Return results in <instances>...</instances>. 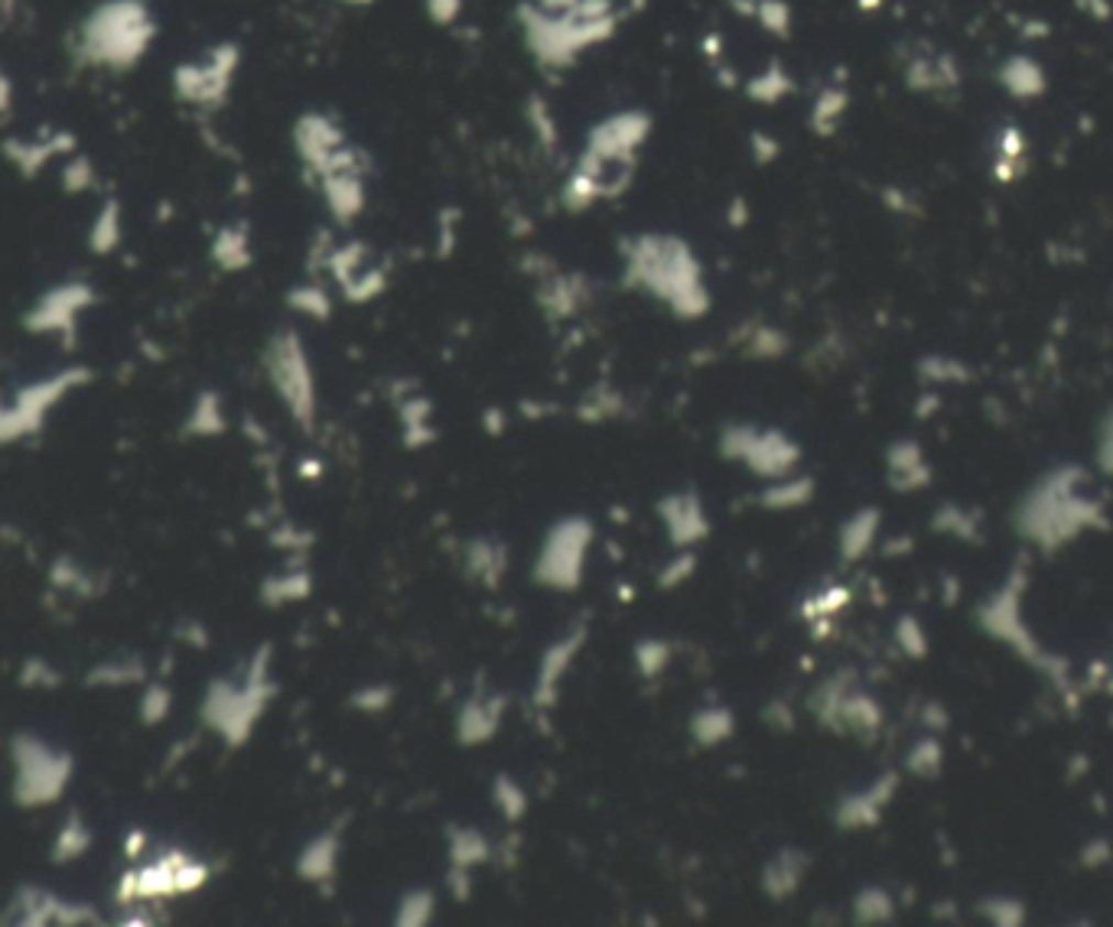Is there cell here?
Wrapping results in <instances>:
<instances>
[{
  "mask_svg": "<svg viewBox=\"0 0 1113 927\" xmlns=\"http://www.w3.org/2000/svg\"><path fill=\"white\" fill-rule=\"evenodd\" d=\"M626 284L664 300L684 319L710 309L701 264L691 244L674 234H638L626 244Z\"/></svg>",
  "mask_w": 1113,
  "mask_h": 927,
  "instance_id": "1",
  "label": "cell"
},
{
  "mask_svg": "<svg viewBox=\"0 0 1113 927\" xmlns=\"http://www.w3.org/2000/svg\"><path fill=\"white\" fill-rule=\"evenodd\" d=\"M267 375L277 387V394L284 397V404L290 407V413L310 427L313 413H317V394H313V372H310V358L304 352V342L297 332H280L271 349H267Z\"/></svg>",
  "mask_w": 1113,
  "mask_h": 927,
  "instance_id": "2",
  "label": "cell"
},
{
  "mask_svg": "<svg viewBox=\"0 0 1113 927\" xmlns=\"http://www.w3.org/2000/svg\"><path fill=\"white\" fill-rule=\"evenodd\" d=\"M593 541V525L586 518H566L556 521L548 534V541L538 553L535 563V580L551 589H576L583 580V563H586V547Z\"/></svg>",
  "mask_w": 1113,
  "mask_h": 927,
  "instance_id": "3",
  "label": "cell"
},
{
  "mask_svg": "<svg viewBox=\"0 0 1113 927\" xmlns=\"http://www.w3.org/2000/svg\"><path fill=\"white\" fill-rule=\"evenodd\" d=\"M151 36V23L144 10H134V3H118V13L104 16L98 13L88 23V46L95 49L98 59H118V63H131L134 53H141L147 46Z\"/></svg>",
  "mask_w": 1113,
  "mask_h": 927,
  "instance_id": "4",
  "label": "cell"
},
{
  "mask_svg": "<svg viewBox=\"0 0 1113 927\" xmlns=\"http://www.w3.org/2000/svg\"><path fill=\"white\" fill-rule=\"evenodd\" d=\"M658 515L668 528L671 543H677V547H694L710 534V525H707V515H704V505H701L697 492L664 495L658 501Z\"/></svg>",
  "mask_w": 1113,
  "mask_h": 927,
  "instance_id": "5",
  "label": "cell"
},
{
  "mask_svg": "<svg viewBox=\"0 0 1113 927\" xmlns=\"http://www.w3.org/2000/svg\"><path fill=\"white\" fill-rule=\"evenodd\" d=\"M235 49H216L202 66H189L183 69V95L199 101V104H212L225 95L229 81L235 76Z\"/></svg>",
  "mask_w": 1113,
  "mask_h": 927,
  "instance_id": "6",
  "label": "cell"
},
{
  "mask_svg": "<svg viewBox=\"0 0 1113 927\" xmlns=\"http://www.w3.org/2000/svg\"><path fill=\"white\" fill-rule=\"evenodd\" d=\"M583 641H586V628L580 625V628H573L566 638H560L556 644L548 648V654L541 658L538 687H535V703H538V706H544V709L554 706L556 684L563 681V674H566V667L573 664V658H576V651L583 648Z\"/></svg>",
  "mask_w": 1113,
  "mask_h": 927,
  "instance_id": "7",
  "label": "cell"
},
{
  "mask_svg": "<svg viewBox=\"0 0 1113 927\" xmlns=\"http://www.w3.org/2000/svg\"><path fill=\"white\" fill-rule=\"evenodd\" d=\"M797 460V446L779 430H759L746 460L742 463L749 465L756 475H765V478H779L785 475Z\"/></svg>",
  "mask_w": 1113,
  "mask_h": 927,
  "instance_id": "8",
  "label": "cell"
},
{
  "mask_svg": "<svg viewBox=\"0 0 1113 927\" xmlns=\"http://www.w3.org/2000/svg\"><path fill=\"white\" fill-rule=\"evenodd\" d=\"M502 713H505V699L502 696H473L460 716H456V739L463 746H478V742H488L502 722Z\"/></svg>",
  "mask_w": 1113,
  "mask_h": 927,
  "instance_id": "9",
  "label": "cell"
},
{
  "mask_svg": "<svg viewBox=\"0 0 1113 927\" xmlns=\"http://www.w3.org/2000/svg\"><path fill=\"white\" fill-rule=\"evenodd\" d=\"M804 856L797 850H782L772 862H765V872H762V889H765V895L769 898H785V895H792L797 889V882H801V875H804Z\"/></svg>",
  "mask_w": 1113,
  "mask_h": 927,
  "instance_id": "10",
  "label": "cell"
},
{
  "mask_svg": "<svg viewBox=\"0 0 1113 927\" xmlns=\"http://www.w3.org/2000/svg\"><path fill=\"white\" fill-rule=\"evenodd\" d=\"M732 729H736V716L726 706H704L691 716V736L704 749H714L719 742H726L732 736Z\"/></svg>",
  "mask_w": 1113,
  "mask_h": 927,
  "instance_id": "11",
  "label": "cell"
},
{
  "mask_svg": "<svg viewBox=\"0 0 1113 927\" xmlns=\"http://www.w3.org/2000/svg\"><path fill=\"white\" fill-rule=\"evenodd\" d=\"M335 859H339V837L335 834H322L307 850L300 852L297 872L307 882H326L335 872Z\"/></svg>",
  "mask_w": 1113,
  "mask_h": 927,
  "instance_id": "12",
  "label": "cell"
},
{
  "mask_svg": "<svg viewBox=\"0 0 1113 927\" xmlns=\"http://www.w3.org/2000/svg\"><path fill=\"white\" fill-rule=\"evenodd\" d=\"M488 843L478 830H470V827H453L450 830V865H463V869H473L478 862H488Z\"/></svg>",
  "mask_w": 1113,
  "mask_h": 927,
  "instance_id": "13",
  "label": "cell"
},
{
  "mask_svg": "<svg viewBox=\"0 0 1113 927\" xmlns=\"http://www.w3.org/2000/svg\"><path fill=\"white\" fill-rule=\"evenodd\" d=\"M811 498V478H775V485H769L762 492V508L769 511H785V508H797Z\"/></svg>",
  "mask_w": 1113,
  "mask_h": 927,
  "instance_id": "14",
  "label": "cell"
},
{
  "mask_svg": "<svg viewBox=\"0 0 1113 927\" xmlns=\"http://www.w3.org/2000/svg\"><path fill=\"white\" fill-rule=\"evenodd\" d=\"M505 563H508V556H505L502 547H492V543L485 541L470 543V573L478 576L485 586L498 583V573L505 570Z\"/></svg>",
  "mask_w": 1113,
  "mask_h": 927,
  "instance_id": "15",
  "label": "cell"
},
{
  "mask_svg": "<svg viewBox=\"0 0 1113 927\" xmlns=\"http://www.w3.org/2000/svg\"><path fill=\"white\" fill-rule=\"evenodd\" d=\"M433 908H437V902H433V892H427V889H410V892L400 898L395 925H404V927L427 925V922L433 918Z\"/></svg>",
  "mask_w": 1113,
  "mask_h": 927,
  "instance_id": "16",
  "label": "cell"
},
{
  "mask_svg": "<svg viewBox=\"0 0 1113 927\" xmlns=\"http://www.w3.org/2000/svg\"><path fill=\"white\" fill-rule=\"evenodd\" d=\"M671 664V644L661 638H644L636 644V667L641 677H658Z\"/></svg>",
  "mask_w": 1113,
  "mask_h": 927,
  "instance_id": "17",
  "label": "cell"
},
{
  "mask_svg": "<svg viewBox=\"0 0 1113 927\" xmlns=\"http://www.w3.org/2000/svg\"><path fill=\"white\" fill-rule=\"evenodd\" d=\"M495 804L502 807V814H505L508 820H521L525 810H528V794H525V787H521L518 781L498 774V777H495Z\"/></svg>",
  "mask_w": 1113,
  "mask_h": 927,
  "instance_id": "18",
  "label": "cell"
},
{
  "mask_svg": "<svg viewBox=\"0 0 1113 927\" xmlns=\"http://www.w3.org/2000/svg\"><path fill=\"white\" fill-rule=\"evenodd\" d=\"M756 433H759V427H749V423H732V427H726L723 437H719V453H723L726 460H746V453H749Z\"/></svg>",
  "mask_w": 1113,
  "mask_h": 927,
  "instance_id": "19",
  "label": "cell"
},
{
  "mask_svg": "<svg viewBox=\"0 0 1113 927\" xmlns=\"http://www.w3.org/2000/svg\"><path fill=\"white\" fill-rule=\"evenodd\" d=\"M694 566H697V556H694V550H681L664 570H661V576H658V586L661 589H674V586H681L684 580H691V573H694Z\"/></svg>",
  "mask_w": 1113,
  "mask_h": 927,
  "instance_id": "20",
  "label": "cell"
},
{
  "mask_svg": "<svg viewBox=\"0 0 1113 927\" xmlns=\"http://www.w3.org/2000/svg\"><path fill=\"white\" fill-rule=\"evenodd\" d=\"M746 349L752 355H759V358H779V352L785 349V342H782V335L775 329L762 325V329L752 332V339H746Z\"/></svg>",
  "mask_w": 1113,
  "mask_h": 927,
  "instance_id": "21",
  "label": "cell"
},
{
  "mask_svg": "<svg viewBox=\"0 0 1113 927\" xmlns=\"http://www.w3.org/2000/svg\"><path fill=\"white\" fill-rule=\"evenodd\" d=\"M216 254L229 264V267H241L247 264V241L241 232H225L222 241L216 244Z\"/></svg>",
  "mask_w": 1113,
  "mask_h": 927,
  "instance_id": "22",
  "label": "cell"
},
{
  "mask_svg": "<svg viewBox=\"0 0 1113 927\" xmlns=\"http://www.w3.org/2000/svg\"><path fill=\"white\" fill-rule=\"evenodd\" d=\"M392 696H395L392 687H382V684L375 687V684H372V687H362L359 694H352V706H355V709H365V713H382V709L392 703Z\"/></svg>",
  "mask_w": 1113,
  "mask_h": 927,
  "instance_id": "23",
  "label": "cell"
},
{
  "mask_svg": "<svg viewBox=\"0 0 1113 927\" xmlns=\"http://www.w3.org/2000/svg\"><path fill=\"white\" fill-rule=\"evenodd\" d=\"M294 307L300 309V312H307V316H317V319L329 316V300H326V294H322L319 287H304V290H297V294H294Z\"/></svg>",
  "mask_w": 1113,
  "mask_h": 927,
  "instance_id": "24",
  "label": "cell"
},
{
  "mask_svg": "<svg viewBox=\"0 0 1113 927\" xmlns=\"http://www.w3.org/2000/svg\"><path fill=\"white\" fill-rule=\"evenodd\" d=\"M271 599H277V603H290V599H304L307 593H310V580L300 573V576H290V580H284V583H274L271 589Z\"/></svg>",
  "mask_w": 1113,
  "mask_h": 927,
  "instance_id": "25",
  "label": "cell"
},
{
  "mask_svg": "<svg viewBox=\"0 0 1113 927\" xmlns=\"http://www.w3.org/2000/svg\"><path fill=\"white\" fill-rule=\"evenodd\" d=\"M762 722L765 726H772L775 732H785V729H792L795 726V719L782 709V703H769L765 709H762Z\"/></svg>",
  "mask_w": 1113,
  "mask_h": 927,
  "instance_id": "26",
  "label": "cell"
},
{
  "mask_svg": "<svg viewBox=\"0 0 1113 927\" xmlns=\"http://www.w3.org/2000/svg\"><path fill=\"white\" fill-rule=\"evenodd\" d=\"M430 10H433L437 20H450V16L460 13V0H430Z\"/></svg>",
  "mask_w": 1113,
  "mask_h": 927,
  "instance_id": "27",
  "label": "cell"
},
{
  "mask_svg": "<svg viewBox=\"0 0 1113 927\" xmlns=\"http://www.w3.org/2000/svg\"><path fill=\"white\" fill-rule=\"evenodd\" d=\"M349 3H368V0H349Z\"/></svg>",
  "mask_w": 1113,
  "mask_h": 927,
  "instance_id": "28",
  "label": "cell"
}]
</instances>
